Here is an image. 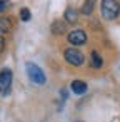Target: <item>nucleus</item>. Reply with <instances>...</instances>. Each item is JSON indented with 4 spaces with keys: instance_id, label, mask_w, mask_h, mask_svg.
Instances as JSON below:
<instances>
[{
    "instance_id": "f257e3e1",
    "label": "nucleus",
    "mask_w": 120,
    "mask_h": 122,
    "mask_svg": "<svg viewBox=\"0 0 120 122\" xmlns=\"http://www.w3.org/2000/svg\"><path fill=\"white\" fill-rule=\"evenodd\" d=\"M25 70H27L29 79H30L34 84H37V85L45 84V80H47V79H45V74H43V70H42L37 64H34V62H27Z\"/></svg>"
},
{
    "instance_id": "f03ea898",
    "label": "nucleus",
    "mask_w": 120,
    "mask_h": 122,
    "mask_svg": "<svg viewBox=\"0 0 120 122\" xmlns=\"http://www.w3.org/2000/svg\"><path fill=\"white\" fill-rule=\"evenodd\" d=\"M102 17L107 20H113L118 14H120V5L115 2V0H102Z\"/></svg>"
},
{
    "instance_id": "7ed1b4c3",
    "label": "nucleus",
    "mask_w": 120,
    "mask_h": 122,
    "mask_svg": "<svg viewBox=\"0 0 120 122\" xmlns=\"http://www.w3.org/2000/svg\"><path fill=\"white\" fill-rule=\"evenodd\" d=\"M63 55H65V60H67L70 65H77V67H80V65L83 64V60H85L83 54H82L78 49H67V50L63 52Z\"/></svg>"
},
{
    "instance_id": "20e7f679",
    "label": "nucleus",
    "mask_w": 120,
    "mask_h": 122,
    "mask_svg": "<svg viewBox=\"0 0 120 122\" xmlns=\"http://www.w3.org/2000/svg\"><path fill=\"white\" fill-rule=\"evenodd\" d=\"M12 70L10 69H4L0 72V94L7 95L10 92V85H12Z\"/></svg>"
},
{
    "instance_id": "39448f33",
    "label": "nucleus",
    "mask_w": 120,
    "mask_h": 122,
    "mask_svg": "<svg viewBox=\"0 0 120 122\" xmlns=\"http://www.w3.org/2000/svg\"><path fill=\"white\" fill-rule=\"evenodd\" d=\"M68 42L72 45H83L87 42V34L82 30V29H77V30H72L68 35H67Z\"/></svg>"
},
{
    "instance_id": "423d86ee",
    "label": "nucleus",
    "mask_w": 120,
    "mask_h": 122,
    "mask_svg": "<svg viewBox=\"0 0 120 122\" xmlns=\"http://www.w3.org/2000/svg\"><path fill=\"white\" fill-rule=\"evenodd\" d=\"M70 89H72V92L73 94H77V95H82V94H85L87 92V84L83 82V80H73L72 84H70Z\"/></svg>"
},
{
    "instance_id": "0eeeda50",
    "label": "nucleus",
    "mask_w": 120,
    "mask_h": 122,
    "mask_svg": "<svg viewBox=\"0 0 120 122\" xmlns=\"http://www.w3.org/2000/svg\"><path fill=\"white\" fill-rule=\"evenodd\" d=\"M50 30H52L53 35H63V32H65V24H63L62 20H55V22L52 24Z\"/></svg>"
},
{
    "instance_id": "6e6552de",
    "label": "nucleus",
    "mask_w": 120,
    "mask_h": 122,
    "mask_svg": "<svg viewBox=\"0 0 120 122\" xmlns=\"http://www.w3.org/2000/svg\"><path fill=\"white\" fill-rule=\"evenodd\" d=\"M90 65L93 67V69H100L102 65H103V60H102V57L93 50L92 54H90Z\"/></svg>"
},
{
    "instance_id": "1a4fd4ad",
    "label": "nucleus",
    "mask_w": 120,
    "mask_h": 122,
    "mask_svg": "<svg viewBox=\"0 0 120 122\" xmlns=\"http://www.w3.org/2000/svg\"><path fill=\"white\" fill-rule=\"evenodd\" d=\"M63 19H65V22H68V24H75V22H77V10H75V9H67L65 14H63Z\"/></svg>"
},
{
    "instance_id": "9d476101",
    "label": "nucleus",
    "mask_w": 120,
    "mask_h": 122,
    "mask_svg": "<svg viewBox=\"0 0 120 122\" xmlns=\"http://www.w3.org/2000/svg\"><path fill=\"white\" fill-rule=\"evenodd\" d=\"M92 12H93V2L85 0V4L82 5V14H83V15H90Z\"/></svg>"
},
{
    "instance_id": "9b49d317",
    "label": "nucleus",
    "mask_w": 120,
    "mask_h": 122,
    "mask_svg": "<svg viewBox=\"0 0 120 122\" xmlns=\"http://www.w3.org/2000/svg\"><path fill=\"white\" fill-rule=\"evenodd\" d=\"M10 30V20L9 19H0V35Z\"/></svg>"
},
{
    "instance_id": "f8f14e48",
    "label": "nucleus",
    "mask_w": 120,
    "mask_h": 122,
    "mask_svg": "<svg viewBox=\"0 0 120 122\" xmlns=\"http://www.w3.org/2000/svg\"><path fill=\"white\" fill-rule=\"evenodd\" d=\"M20 19H22L24 22H29V20L32 19L30 10H29V9H22V10H20Z\"/></svg>"
},
{
    "instance_id": "ddd939ff",
    "label": "nucleus",
    "mask_w": 120,
    "mask_h": 122,
    "mask_svg": "<svg viewBox=\"0 0 120 122\" xmlns=\"http://www.w3.org/2000/svg\"><path fill=\"white\" fill-rule=\"evenodd\" d=\"M4 49H5V40H4V37L0 35V54L4 52Z\"/></svg>"
},
{
    "instance_id": "4468645a",
    "label": "nucleus",
    "mask_w": 120,
    "mask_h": 122,
    "mask_svg": "<svg viewBox=\"0 0 120 122\" xmlns=\"http://www.w3.org/2000/svg\"><path fill=\"white\" fill-rule=\"evenodd\" d=\"M5 10V4L4 2H0V12H4Z\"/></svg>"
},
{
    "instance_id": "2eb2a0df",
    "label": "nucleus",
    "mask_w": 120,
    "mask_h": 122,
    "mask_svg": "<svg viewBox=\"0 0 120 122\" xmlns=\"http://www.w3.org/2000/svg\"><path fill=\"white\" fill-rule=\"evenodd\" d=\"M0 2H4V0H0Z\"/></svg>"
},
{
    "instance_id": "dca6fc26",
    "label": "nucleus",
    "mask_w": 120,
    "mask_h": 122,
    "mask_svg": "<svg viewBox=\"0 0 120 122\" xmlns=\"http://www.w3.org/2000/svg\"><path fill=\"white\" fill-rule=\"evenodd\" d=\"M90 2H93V0H90Z\"/></svg>"
}]
</instances>
